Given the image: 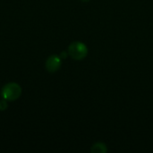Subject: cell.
I'll use <instances>...</instances> for the list:
<instances>
[{"instance_id": "5", "label": "cell", "mask_w": 153, "mask_h": 153, "mask_svg": "<svg viewBox=\"0 0 153 153\" xmlns=\"http://www.w3.org/2000/svg\"><path fill=\"white\" fill-rule=\"evenodd\" d=\"M7 108H8L7 100H4V99L0 100V111H4V110H6Z\"/></svg>"}, {"instance_id": "4", "label": "cell", "mask_w": 153, "mask_h": 153, "mask_svg": "<svg viewBox=\"0 0 153 153\" xmlns=\"http://www.w3.org/2000/svg\"><path fill=\"white\" fill-rule=\"evenodd\" d=\"M91 152L92 153H106L108 152V147L104 143L98 142L91 146Z\"/></svg>"}, {"instance_id": "7", "label": "cell", "mask_w": 153, "mask_h": 153, "mask_svg": "<svg viewBox=\"0 0 153 153\" xmlns=\"http://www.w3.org/2000/svg\"><path fill=\"white\" fill-rule=\"evenodd\" d=\"M80 1H82V2H83V3H86V2H89L90 0H80Z\"/></svg>"}, {"instance_id": "3", "label": "cell", "mask_w": 153, "mask_h": 153, "mask_svg": "<svg viewBox=\"0 0 153 153\" xmlns=\"http://www.w3.org/2000/svg\"><path fill=\"white\" fill-rule=\"evenodd\" d=\"M61 65H62V59L59 56L56 55H51L50 56H48L45 64L46 70L51 74L57 72L60 69Z\"/></svg>"}, {"instance_id": "6", "label": "cell", "mask_w": 153, "mask_h": 153, "mask_svg": "<svg viewBox=\"0 0 153 153\" xmlns=\"http://www.w3.org/2000/svg\"><path fill=\"white\" fill-rule=\"evenodd\" d=\"M67 55H68V53H67V52H65V51H63L59 56L61 57V59H63V58L65 59V58H66V57H67Z\"/></svg>"}, {"instance_id": "1", "label": "cell", "mask_w": 153, "mask_h": 153, "mask_svg": "<svg viewBox=\"0 0 153 153\" xmlns=\"http://www.w3.org/2000/svg\"><path fill=\"white\" fill-rule=\"evenodd\" d=\"M88 48L87 46L81 41H74L72 42L67 48V53L73 58L76 61H81L84 59L88 55Z\"/></svg>"}, {"instance_id": "2", "label": "cell", "mask_w": 153, "mask_h": 153, "mask_svg": "<svg viewBox=\"0 0 153 153\" xmlns=\"http://www.w3.org/2000/svg\"><path fill=\"white\" fill-rule=\"evenodd\" d=\"M3 99L7 101H14L22 95V87L16 82H8L1 90Z\"/></svg>"}]
</instances>
